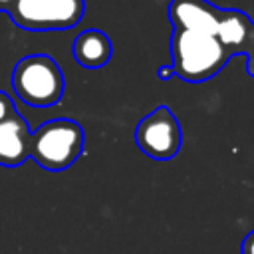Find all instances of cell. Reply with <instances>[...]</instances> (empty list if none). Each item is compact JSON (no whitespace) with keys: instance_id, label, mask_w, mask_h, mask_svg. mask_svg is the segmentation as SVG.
<instances>
[{"instance_id":"4fadbf2b","label":"cell","mask_w":254,"mask_h":254,"mask_svg":"<svg viewBox=\"0 0 254 254\" xmlns=\"http://www.w3.org/2000/svg\"><path fill=\"white\" fill-rule=\"evenodd\" d=\"M175 75V71H173V65H161L159 67V77L165 81V79H171Z\"/></svg>"},{"instance_id":"5b68a950","label":"cell","mask_w":254,"mask_h":254,"mask_svg":"<svg viewBox=\"0 0 254 254\" xmlns=\"http://www.w3.org/2000/svg\"><path fill=\"white\" fill-rule=\"evenodd\" d=\"M137 147L155 161L173 159L183 145V131L179 119L167 105H159L147 113L135 127Z\"/></svg>"},{"instance_id":"7a4b0ae2","label":"cell","mask_w":254,"mask_h":254,"mask_svg":"<svg viewBox=\"0 0 254 254\" xmlns=\"http://www.w3.org/2000/svg\"><path fill=\"white\" fill-rule=\"evenodd\" d=\"M12 89L30 107H52L64 97L65 79L60 64L48 54H30L12 69Z\"/></svg>"},{"instance_id":"30bf717a","label":"cell","mask_w":254,"mask_h":254,"mask_svg":"<svg viewBox=\"0 0 254 254\" xmlns=\"http://www.w3.org/2000/svg\"><path fill=\"white\" fill-rule=\"evenodd\" d=\"M14 111H16V105H14L12 97H8L4 91H0V121L10 117Z\"/></svg>"},{"instance_id":"8992f818","label":"cell","mask_w":254,"mask_h":254,"mask_svg":"<svg viewBox=\"0 0 254 254\" xmlns=\"http://www.w3.org/2000/svg\"><path fill=\"white\" fill-rule=\"evenodd\" d=\"M220 8L208 0H171L169 20L175 30H189L200 34H216Z\"/></svg>"},{"instance_id":"8fae6325","label":"cell","mask_w":254,"mask_h":254,"mask_svg":"<svg viewBox=\"0 0 254 254\" xmlns=\"http://www.w3.org/2000/svg\"><path fill=\"white\" fill-rule=\"evenodd\" d=\"M240 254H254V230H250L240 244Z\"/></svg>"},{"instance_id":"52a82bcc","label":"cell","mask_w":254,"mask_h":254,"mask_svg":"<svg viewBox=\"0 0 254 254\" xmlns=\"http://www.w3.org/2000/svg\"><path fill=\"white\" fill-rule=\"evenodd\" d=\"M32 131L28 123L14 111L10 117L0 121V165L14 169L30 159Z\"/></svg>"},{"instance_id":"277c9868","label":"cell","mask_w":254,"mask_h":254,"mask_svg":"<svg viewBox=\"0 0 254 254\" xmlns=\"http://www.w3.org/2000/svg\"><path fill=\"white\" fill-rule=\"evenodd\" d=\"M83 0H18L10 18L18 28L30 32L67 30L83 18Z\"/></svg>"},{"instance_id":"6da1fadb","label":"cell","mask_w":254,"mask_h":254,"mask_svg":"<svg viewBox=\"0 0 254 254\" xmlns=\"http://www.w3.org/2000/svg\"><path fill=\"white\" fill-rule=\"evenodd\" d=\"M173 71L177 77L198 83L214 77L230 60L216 36L175 30L171 38Z\"/></svg>"},{"instance_id":"3957f363","label":"cell","mask_w":254,"mask_h":254,"mask_svg":"<svg viewBox=\"0 0 254 254\" xmlns=\"http://www.w3.org/2000/svg\"><path fill=\"white\" fill-rule=\"evenodd\" d=\"M85 133L73 119H52L32 131L30 159L46 171H65L83 153Z\"/></svg>"},{"instance_id":"5bb4252c","label":"cell","mask_w":254,"mask_h":254,"mask_svg":"<svg viewBox=\"0 0 254 254\" xmlns=\"http://www.w3.org/2000/svg\"><path fill=\"white\" fill-rule=\"evenodd\" d=\"M16 2H18V0H0V12H8V14H10V10L14 8Z\"/></svg>"},{"instance_id":"ba28073f","label":"cell","mask_w":254,"mask_h":254,"mask_svg":"<svg viewBox=\"0 0 254 254\" xmlns=\"http://www.w3.org/2000/svg\"><path fill=\"white\" fill-rule=\"evenodd\" d=\"M252 30H254V22L250 20L246 12L236 10V8H228V10L220 8V18H218L214 36L224 48V52L228 54V58L240 56V54L246 56Z\"/></svg>"},{"instance_id":"9c48e42d","label":"cell","mask_w":254,"mask_h":254,"mask_svg":"<svg viewBox=\"0 0 254 254\" xmlns=\"http://www.w3.org/2000/svg\"><path fill=\"white\" fill-rule=\"evenodd\" d=\"M71 54H73V60L81 67L99 69L109 64V60L113 56V46L105 32H101L97 28H89L75 36Z\"/></svg>"},{"instance_id":"9a60e30c","label":"cell","mask_w":254,"mask_h":254,"mask_svg":"<svg viewBox=\"0 0 254 254\" xmlns=\"http://www.w3.org/2000/svg\"><path fill=\"white\" fill-rule=\"evenodd\" d=\"M252 77H254V73H252Z\"/></svg>"},{"instance_id":"7c38bea8","label":"cell","mask_w":254,"mask_h":254,"mask_svg":"<svg viewBox=\"0 0 254 254\" xmlns=\"http://www.w3.org/2000/svg\"><path fill=\"white\" fill-rule=\"evenodd\" d=\"M246 71L252 75L254 73V30H252V38H250V46L246 52Z\"/></svg>"}]
</instances>
